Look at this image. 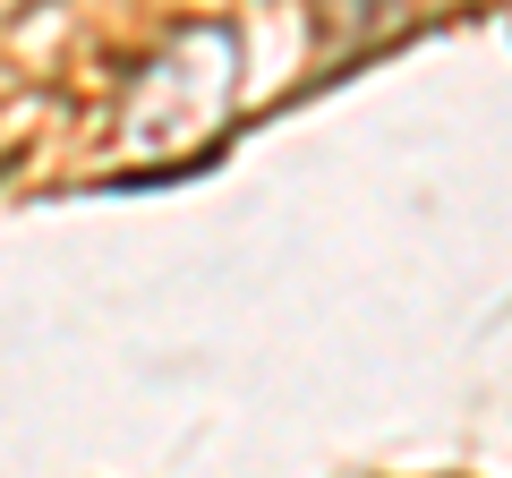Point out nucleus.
<instances>
[{
  "instance_id": "nucleus-1",
  "label": "nucleus",
  "mask_w": 512,
  "mask_h": 478,
  "mask_svg": "<svg viewBox=\"0 0 512 478\" xmlns=\"http://www.w3.org/2000/svg\"><path fill=\"white\" fill-rule=\"evenodd\" d=\"M231 69H239V43L222 26L180 35L146 69L137 103H128V146H188V137H205L222 120V103H231Z\"/></svg>"
},
{
  "instance_id": "nucleus-2",
  "label": "nucleus",
  "mask_w": 512,
  "mask_h": 478,
  "mask_svg": "<svg viewBox=\"0 0 512 478\" xmlns=\"http://www.w3.org/2000/svg\"><path fill=\"white\" fill-rule=\"evenodd\" d=\"M0 9H18V0H0Z\"/></svg>"
}]
</instances>
